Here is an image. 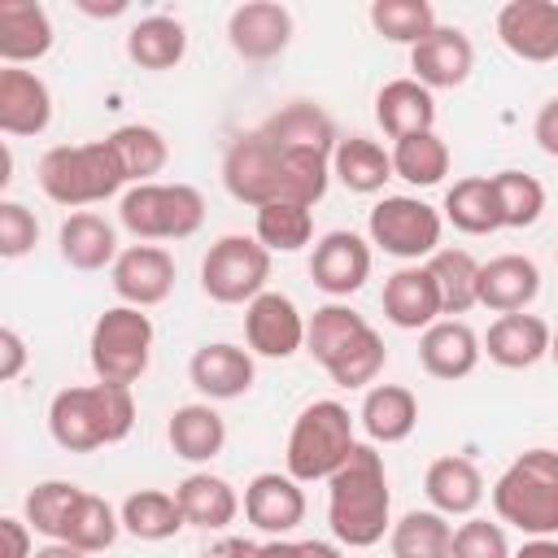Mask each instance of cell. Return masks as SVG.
I'll return each mask as SVG.
<instances>
[{
  "instance_id": "25",
  "label": "cell",
  "mask_w": 558,
  "mask_h": 558,
  "mask_svg": "<svg viewBox=\"0 0 558 558\" xmlns=\"http://www.w3.org/2000/svg\"><path fill=\"white\" fill-rule=\"evenodd\" d=\"M275 148H296V153H336L340 135H336V122L323 105L314 100H292L283 109H275L262 126H257Z\"/></svg>"
},
{
  "instance_id": "54",
  "label": "cell",
  "mask_w": 558,
  "mask_h": 558,
  "mask_svg": "<svg viewBox=\"0 0 558 558\" xmlns=\"http://www.w3.org/2000/svg\"><path fill=\"white\" fill-rule=\"evenodd\" d=\"M74 9H83V13H92V17H118V13H126V0H109V4H92V0H74Z\"/></svg>"
},
{
  "instance_id": "30",
  "label": "cell",
  "mask_w": 558,
  "mask_h": 558,
  "mask_svg": "<svg viewBox=\"0 0 558 558\" xmlns=\"http://www.w3.org/2000/svg\"><path fill=\"white\" fill-rule=\"evenodd\" d=\"M174 497H179V510H183L187 527L222 532V527H231L235 514H240V493L231 488V480L209 475V471L183 475L179 488H174Z\"/></svg>"
},
{
  "instance_id": "42",
  "label": "cell",
  "mask_w": 558,
  "mask_h": 558,
  "mask_svg": "<svg viewBox=\"0 0 558 558\" xmlns=\"http://www.w3.org/2000/svg\"><path fill=\"white\" fill-rule=\"evenodd\" d=\"M371 26H375L384 39L414 48V44H423L440 22H436V9H432L427 0H375V4H371Z\"/></svg>"
},
{
  "instance_id": "21",
  "label": "cell",
  "mask_w": 558,
  "mask_h": 558,
  "mask_svg": "<svg viewBox=\"0 0 558 558\" xmlns=\"http://www.w3.org/2000/svg\"><path fill=\"white\" fill-rule=\"evenodd\" d=\"M484 357L480 336L462 318H440L418 336V366L432 379H466Z\"/></svg>"
},
{
  "instance_id": "5",
  "label": "cell",
  "mask_w": 558,
  "mask_h": 558,
  "mask_svg": "<svg viewBox=\"0 0 558 558\" xmlns=\"http://www.w3.org/2000/svg\"><path fill=\"white\" fill-rule=\"evenodd\" d=\"M493 510L523 536H558V453L523 449L493 484Z\"/></svg>"
},
{
  "instance_id": "6",
  "label": "cell",
  "mask_w": 558,
  "mask_h": 558,
  "mask_svg": "<svg viewBox=\"0 0 558 558\" xmlns=\"http://www.w3.org/2000/svg\"><path fill=\"white\" fill-rule=\"evenodd\" d=\"M353 445H357L353 414L340 401H310L288 432V449H283L288 475L301 484L331 480L344 466V458L353 453Z\"/></svg>"
},
{
  "instance_id": "41",
  "label": "cell",
  "mask_w": 558,
  "mask_h": 558,
  "mask_svg": "<svg viewBox=\"0 0 558 558\" xmlns=\"http://www.w3.org/2000/svg\"><path fill=\"white\" fill-rule=\"evenodd\" d=\"M392 174L405 179L410 187H436L449 174V144L436 131L397 140L392 144Z\"/></svg>"
},
{
  "instance_id": "38",
  "label": "cell",
  "mask_w": 558,
  "mask_h": 558,
  "mask_svg": "<svg viewBox=\"0 0 558 558\" xmlns=\"http://www.w3.org/2000/svg\"><path fill=\"white\" fill-rule=\"evenodd\" d=\"M392 558H449L453 554V523L440 510H410L388 532Z\"/></svg>"
},
{
  "instance_id": "43",
  "label": "cell",
  "mask_w": 558,
  "mask_h": 558,
  "mask_svg": "<svg viewBox=\"0 0 558 558\" xmlns=\"http://www.w3.org/2000/svg\"><path fill=\"white\" fill-rule=\"evenodd\" d=\"M493 196H497V214H501V227H532L541 214H545V187L536 174H523V170H497L493 174Z\"/></svg>"
},
{
  "instance_id": "46",
  "label": "cell",
  "mask_w": 558,
  "mask_h": 558,
  "mask_svg": "<svg viewBox=\"0 0 558 558\" xmlns=\"http://www.w3.org/2000/svg\"><path fill=\"white\" fill-rule=\"evenodd\" d=\"M449 558H514L510 554V541H506V527L501 523H488V519H466L453 527V554Z\"/></svg>"
},
{
  "instance_id": "13",
  "label": "cell",
  "mask_w": 558,
  "mask_h": 558,
  "mask_svg": "<svg viewBox=\"0 0 558 558\" xmlns=\"http://www.w3.org/2000/svg\"><path fill=\"white\" fill-rule=\"evenodd\" d=\"M109 283L122 305H135V310L161 305L174 292V257L161 244H131L109 266Z\"/></svg>"
},
{
  "instance_id": "47",
  "label": "cell",
  "mask_w": 558,
  "mask_h": 558,
  "mask_svg": "<svg viewBox=\"0 0 558 558\" xmlns=\"http://www.w3.org/2000/svg\"><path fill=\"white\" fill-rule=\"evenodd\" d=\"M39 244V218L22 201H0V257L17 262Z\"/></svg>"
},
{
  "instance_id": "20",
  "label": "cell",
  "mask_w": 558,
  "mask_h": 558,
  "mask_svg": "<svg viewBox=\"0 0 558 558\" xmlns=\"http://www.w3.org/2000/svg\"><path fill=\"white\" fill-rule=\"evenodd\" d=\"M52 122V92L35 70H0V131L4 135H44Z\"/></svg>"
},
{
  "instance_id": "14",
  "label": "cell",
  "mask_w": 558,
  "mask_h": 558,
  "mask_svg": "<svg viewBox=\"0 0 558 558\" xmlns=\"http://www.w3.org/2000/svg\"><path fill=\"white\" fill-rule=\"evenodd\" d=\"M497 39L532 65L558 61V4L554 0H510L497 9Z\"/></svg>"
},
{
  "instance_id": "35",
  "label": "cell",
  "mask_w": 558,
  "mask_h": 558,
  "mask_svg": "<svg viewBox=\"0 0 558 558\" xmlns=\"http://www.w3.org/2000/svg\"><path fill=\"white\" fill-rule=\"evenodd\" d=\"M440 218L453 222L462 235H493L501 231L497 196H493V174H466L445 192Z\"/></svg>"
},
{
  "instance_id": "22",
  "label": "cell",
  "mask_w": 558,
  "mask_h": 558,
  "mask_svg": "<svg viewBox=\"0 0 558 558\" xmlns=\"http://www.w3.org/2000/svg\"><path fill=\"white\" fill-rule=\"evenodd\" d=\"M541 292V270L523 253L480 262V305L493 314H523Z\"/></svg>"
},
{
  "instance_id": "10",
  "label": "cell",
  "mask_w": 558,
  "mask_h": 558,
  "mask_svg": "<svg viewBox=\"0 0 558 558\" xmlns=\"http://www.w3.org/2000/svg\"><path fill=\"white\" fill-rule=\"evenodd\" d=\"M440 227H445L440 209H432L418 196H384L366 218L371 244L410 266H418L423 257H432L440 248Z\"/></svg>"
},
{
  "instance_id": "39",
  "label": "cell",
  "mask_w": 558,
  "mask_h": 558,
  "mask_svg": "<svg viewBox=\"0 0 558 558\" xmlns=\"http://www.w3.org/2000/svg\"><path fill=\"white\" fill-rule=\"evenodd\" d=\"M105 140L113 144V153H118V161H122L131 187H135V183H153V174H161L166 161H170L166 135H161L157 126H148V122H126V126H118V131L105 135Z\"/></svg>"
},
{
  "instance_id": "32",
  "label": "cell",
  "mask_w": 558,
  "mask_h": 558,
  "mask_svg": "<svg viewBox=\"0 0 558 558\" xmlns=\"http://www.w3.org/2000/svg\"><path fill=\"white\" fill-rule=\"evenodd\" d=\"M166 440L183 462H214L227 445V423L209 401H187L170 414Z\"/></svg>"
},
{
  "instance_id": "53",
  "label": "cell",
  "mask_w": 558,
  "mask_h": 558,
  "mask_svg": "<svg viewBox=\"0 0 558 558\" xmlns=\"http://www.w3.org/2000/svg\"><path fill=\"white\" fill-rule=\"evenodd\" d=\"M514 558H558V541L554 536H527L514 549Z\"/></svg>"
},
{
  "instance_id": "57",
  "label": "cell",
  "mask_w": 558,
  "mask_h": 558,
  "mask_svg": "<svg viewBox=\"0 0 558 558\" xmlns=\"http://www.w3.org/2000/svg\"><path fill=\"white\" fill-rule=\"evenodd\" d=\"M549 357H554V366H558V331H554V340H549Z\"/></svg>"
},
{
  "instance_id": "23",
  "label": "cell",
  "mask_w": 558,
  "mask_h": 558,
  "mask_svg": "<svg viewBox=\"0 0 558 558\" xmlns=\"http://www.w3.org/2000/svg\"><path fill=\"white\" fill-rule=\"evenodd\" d=\"M384 318L401 331H427L440 323V292L427 266H401L384 283Z\"/></svg>"
},
{
  "instance_id": "48",
  "label": "cell",
  "mask_w": 558,
  "mask_h": 558,
  "mask_svg": "<svg viewBox=\"0 0 558 558\" xmlns=\"http://www.w3.org/2000/svg\"><path fill=\"white\" fill-rule=\"evenodd\" d=\"M26 366V340L13 331V327H0V379L13 384Z\"/></svg>"
},
{
  "instance_id": "8",
  "label": "cell",
  "mask_w": 558,
  "mask_h": 558,
  "mask_svg": "<svg viewBox=\"0 0 558 558\" xmlns=\"http://www.w3.org/2000/svg\"><path fill=\"white\" fill-rule=\"evenodd\" d=\"M87 357L100 384L131 388L148 371V357H153V318L135 305H109L92 323Z\"/></svg>"
},
{
  "instance_id": "37",
  "label": "cell",
  "mask_w": 558,
  "mask_h": 558,
  "mask_svg": "<svg viewBox=\"0 0 558 558\" xmlns=\"http://www.w3.org/2000/svg\"><path fill=\"white\" fill-rule=\"evenodd\" d=\"M436 279L440 292V314H466L471 305H480V262L466 248H436L423 262Z\"/></svg>"
},
{
  "instance_id": "29",
  "label": "cell",
  "mask_w": 558,
  "mask_h": 558,
  "mask_svg": "<svg viewBox=\"0 0 558 558\" xmlns=\"http://www.w3.org/2000/svg\"><path fill=\"white\" fill-rule=\"evenodd\" d=\"M423 493H427L432 510H440L445 519H453V514H466V519H471L475 506L484 501V475H480V466H475L471 458L449 453V458H436V462L427 466Z\"/></svg>"
},
{
  "instance_id": "31",
  "label": "cell",
  "mask_w": 558,
  "mask_h": 558,
  "mask_svg": "<svg viewBox=\"0 0 558 558\" xmlns=\"http://www.w3.org/2000/svg\"><path fill=\"white\" fill-rule=\"evenodd\" d=\"M57 248H61V262L74 266V270H105V266L118 262V231H113L109 218H100L92 209H78L61 222Z\"/></svg>"
},
{
  "instance_id": "12",
  "label": "cell",
  "mask_w": 558,
  "mask_h": 558,
  "mask_svg": "<svg viewBox=\"0 0 558 558\" xmlns=\"http://www.w3.org/2000/svg\"><path fill=\"white\" fill-rule=\"evenodd\" d=\"M244 340H248V353L283 362L305 349V314L296 310L292 296L266 288L257 301L244 305Z\"/></svg>"
},
{
  "instance_id": "24",
  "label": "cell",
  "mask_w": 558,
  "mask_h": 558,
  "mask_svg": "<svg viewBox=\"0 0 558 558\" xmlns=\"http://www.w3.org/2000/svg\"><path fill=\"white\" fill-rule=\"evenodd\" d=\"M549 340L554 327L536 314H497V323L488 327V336L480 340L488 362L506 366V371H527L541 357H549Z\"/></svg>"
},
{
  "instance_id": "11",
  "label": "cell",
  "mask_w": 558,
  "mask_h": 558,
  "mask_svg": "<svg viewBox=\"0 0 558 558\" xmlns=\"http://www.w3.org/2000/svg\"><path fill=\"white\" fill-rule=\"evenodd\" d=\"M222 183L240 205H275L283 201V157L262 131H244L231 140L222 157Z\"/></svg>"
},
{
  "instance_id": "45",
  "label": "cell",
  "mask_w": 558,
  "mask_h": 558,
  "mask_svg": "<svg viewBox=\"0 0 558 558\" xmlns=\"http://www.w3.org/2000/svg\"><path fill=\"white\" fill-rule=\"evenodd\" d=\"M78 497H83V488L70 484V480H44V484H35L26 493V523H31V532H39L48 541H61V527H65V519H70V510H74Z\"/></svg>"
},
{
  "instance_id": "3",
  "label": "cell",
  "mask_w": 558,
  "mask_h": 558,
  "mask_svg": "<svg viewBox=\"0 0 558 558\" xmlns=\"http://www.w3.org/2000/svg\"><path fill=\"white\" fill-rule=\"evenodd\" d=\"M135 427V397L118 384H78L61 388L48 401V432L65 453H92L126 440Z\"/></svg>"
},
{
  "instance_id": "33",
  "label": "cell",
  "mask_w": 558,
  "mask_h": 558,
  "mask_svg": "<svg viewBox=\"0 0 558 558\" xmlns=\"http://www.w3.org/2000/svg\"><path fill=\"white\" fill-rule=\"evenodd\" d=\"M331 174H336L349 192H357V196H375V192H384L388 179H397V174H392V153H388L384 144H375L371 135H349V140H340L336 153H331Z\"/></svg>"
},
{
  "instance_id": "52",
  "label": "cell",
  "mask_w": 558,
  "mask_h": 558,
  "mask_svg": "<svg viewBox=\"0 0 558 558\" xmlns=\"http://www.w3.org/2000/svg\"><path fill=\"white\" fill-rule=\"evenodd\" d=\"M248 558H301V541H283V536H270L266 545H257Z\"/></svg>"
},
{
  "instance_id": "28",
  "label": "cell",
  "mask_w": 558,
  "mask_h": 558,
  "mask_svg": "<svg viewBox=\"0 0 558 558\" xmlns=\"http://www.w3.org/2000/svg\"><path fill=\"white\" fill-rule=\"evenodd\" d=\"M357 418L371 445H401L418 427V397L405 384H371Z\"/></svg>"
},
{
  "instance_id": "56",
  "label": "cell",
  "mask_w": 558,
  "mask_h": 558,
  "mask_svg": "<svg viewBox=\"0 0 558 558\" xmlns=\"http://www.w3.org/2000/svg\"><path fill=\"white\" fill-rule=\"evenodd\" d=\"M301 558H340V545H331V541H301Z\"/></svg>"
},
{
  "instance_id": "9",
  "label": "cell",
  "mask_w": 558,
  "mask_h": 558,
  "mask_svg": "<svg viewBox=\"0 0 558 558\" xmlns=\"http://www.w3.org/2000/svg\"><path fill=\"white\" fill-rule=\"evenodd\" d=\"M270 248L257 235H222L201 257V288L218 305H248L266 292Z\"/></svg>"
},
{
  "instance_id": "17",
  "label": "cell",
  "mask_w": 558,
  "mask_h": 558,
  "mask_svg": "<svg viewBox=\"0 0 558 558\" xmlns=\"http://www.w3.org/2000/svg\"><path fill=\"white\" fill-rule=\"evenodd\" d=\"M244 519L266 532V536H288L292 527L305 523V493L301 480H292L288 471H262L248 480L244 488Z\"/></svg>"
},
{
  "instance_id": "26",
  "label": "cell",
  "mask_w": 558,
  "mask_h": 558,
  "mask_svg": "<svg viewBox=\"0 0 558 558\" xmlns=\"http://www.w3.org/2000/svg\"><path fill=\"white\" fill-rule=\"evenodd\" d=\"M375 122L392 144L405 135L436 131V96L418 78H392L375 92Z\"/></svg>"
},
{
  "instance_id": "1",
  "label": "cell",
  "mask_w": 558,
  "mask_h": 558,
  "mask_svg": "<svg viewBox=\"0 0 558 558\" xmlns=\"http://www.w3.org/2000/svg\"><path fill=\"white\" fill-rule=\"evenodd\" d=\"M327 523L349 549H371L392 532V493L375 445H353L344 466L327 480Z\"/></svg>"
},
{
  "instance_id": "34",
  "label": "cell",
  "mask_w": 558,
  "mask_h": 558,
  "mask_svg": "<svg viewBox=\"0 0 558 558\" xmlns=\"http://www.w3.org/2000/svg\"><path fill=\"white\" fill-rule=\"evenodd\" d=\"M126 57L140 65V70H174L183 57H187V31L179 17H166V13H153V17H140L131 31H126Z\"/></svg>"
},
{
  "instance_id": "7",
  "label": "cell",
  "mask_w": 558,
  "mask_h": 558,
  "mask_svg": "<svg viewBox=\"0 0 558 558\" xmlns=\"http://www.w3.org/2000/svg\"><path fill=\"white\" fill-rule=\"evenodd\" d=\"M118 222L144 244L187 240L205 222V196L192 183H135L118 201Z\"/></svg>"
},
{
  "instance_id": "36",
  "label": "cell",
  "mask_w": 558,
  "mask_h": 558,
  "mask_svg": "<svg viewBox=\"0 0 558 558\" xmlns=\"http://www.w3.org/2000/svg\"><path fill=\"white\" fill-rule=\"evenodd\" d=\"M118 514H122V532H131L135 541H153V545L157 541H170V536H179L187 527V519L179 510V497L166 493V488H140V493H131L118 506Z\"/></svg>"
},
{
  "instance_id": "44",
  "label": "cell",
  "mask_w": 558,
  "mask_h": 558,
  "mask_svg": "<svg viewBox=\"0 0 558 558\" xmlns=\"http://www.w3.org/2000/svg\"><path fill=\"white\" fill-rule=\"evenodd\" d=\"M253 235H257L270 253H296V248L310 244V235H314V218H310L305 205L275 201V205H262V209H257Z\"/></svg>"
},
{
  "instance_id": "2",
  "label": "cell",
  "mask_w": 558,
  "mask_h": 558,
  "mask_svg": "<svg viewBox=\"0 0 558 558\" xmlns=\"http://www.w3.org/2000/svg\"><path fill=\"white\" fill-rule=\"evenodd\" d=\"M305 353L331 375L336 388H366L388 362L384 336L366 323V314L340 301H327L305 318Z\"/></svg>"
},
{
  "instance_id": "16",
  "label": "cell",
  "mask_w": 558,
  "mask_h": 558,
  "mask_svg": "<svg viewBox=\"0 0 558 558\" xmlns=\"http://www.w3.org/2000/svg\"><path fill=\"white\" fill-rule=\"evenodd\" d=\"M187 379H192V388L205 401H235V397H244L253 388L257 366H253V353L248 349L227 344V340H214V344H201L192 353Z\"/></svg>"
},
{
  "instance_id": "49",
  "label": "cell",
  "mask_w": 558,
  "mask_h": 558,
  "mask_svg": "<svg viewBox=\"0 0 558 558\" xmlns=\"http://www.w3.org/2000/svg\"><path fill=\"white\" fill-rule=\"evenodd\" d=\"M532 140L541 144V153H545V157H558V96H549V100L536 109Z\"/></svg>"
},
{
  "instance_id": "55",
  "label": "cell",
  "mask_w": 558,
  "mask_h": 558,
  "mask_svg": "<svg viewBox=\"0 0 558 558\" xmlns=\"http://www.w3.org/2000/svg\"><path fill=\"white\" fill-rule=\"evenodd\" d=\"M35 558H92V554H83V549L65 545V541H48L44 549H35Z\"/></svg>"
},
{
  "instance_id": "51",
  "label": "cell",
  "mask_w": 558,
  "mask_h": 558,
  "mask_svg": "<svg viewBox=\"0 0 558 558\" xmlns=\"http://www.w3.org/2000/svg\"><path fill=\"white\" fill-rule=\"evenodd\" d=\"M257 545L253 541H244V536H218L214 545H205L201 549V558H248Z\"/></svg>"
},
{
  "instance_id": "15",
  "label": "cell",
  "mask_w": 558,
  "mask_h": 558,
  "mask_svg": "<svg viewBox=\"0 0 558 558\" xmlns=\"http://www.w3.org/2000/svg\"><path fill=\"white\" fill-rule=\"evenodd\" d=\"M310 279L327 296H353L371 279V240L357 231H327L310 253Z\"/></svg>"
},
{
  "instance_id": "18",
  "label": "cell",
  "mask_w": 558,
  "mask_h": 558,
  "mask_svg": "<svg viewBox=\"0 0 558 558\" xmlns=\"http://www.w3.org/2000/svg\"><path fill=\"white\" fill-rule=\"evenodd\" d=\"M227 39H231L235 57H244V61H270L292 39V13L283 4H275V0H248V4L231 9Z\"/></svg>"
},
{
  "instance_id": "19",
  "label": "cell",
  "mask_w": 558,
  "mask_h": 558,
  "mask_svg": "<svg viewBox=\"0 0 558 558\" xmlns=\"http://www.w3.org/2000/svg\"><path fill=\"white\" fill-rule=\"evenodd\" d=\"M410 70L414 78L436 92V87H462L475 70V44L458 26H436L423 44L410 48Z\"/></svg>"
},
{
  "instance_id": "4",
  "label": "cell",
  "mask_w": 558,
  "mask_h": 558,
  "mask_svg": "<svg viewBox=\"0 0 558 558\" xmlns=\"http://www.w3.org/2000/svg\"><path fill=\"white\" fill-rule=\"evenodd\" d=\"M35 179H39V187L52 205H65L74 214L83 205H100V201H109L126 187V170H122L109 140L48 148L35 166Z\"/></svg>"
},
{
  "instance_id": "27",
  "label": "cell",
  "mask_w": 558,
  "mask_h": 558,
  "mask_svg": "<svg viewBox=\"0 0 558 558\" xmlns=\"http://www.w3.org/2000/svg\"><path fill=\"white\" fill-rule=\"evenodd\" d=\"M52 48V17L35 0H0V61L26 65L48 57Z\"/></svg>"
},
{
  "instance_id": "40",
  "label": "cell",
  "mask_w": 558,
  "mask_h": 558,
  "mask_svg": "<svg viewBox=\"0 0 558 558\" xmlns=\"http://www.w3.org/2000/svg\"><path fill=\"white\" fill-rule=\"evenodd\" d=\"M118 532H122V514L105 497L83 488V497L74 501V510H70V519L61 527V541L83 549V554H105L118 541Z\"/></svg>"
},
{
  "instance_id": "50",
  "label": "cell",
  "mask_w": 558,
  "mask_h": 558,
  "mask_svg": "<svg viewBox=\"0 0 558 558\" xmlns=\"http://www.w3.org/2000/svg\"><path fill=\"white\" fill-rule=\"evenodd\" d=\"M0 541H4V554L0 558H35L31 523L26 519H0Z\"/></svg>"
}]
</instances>
